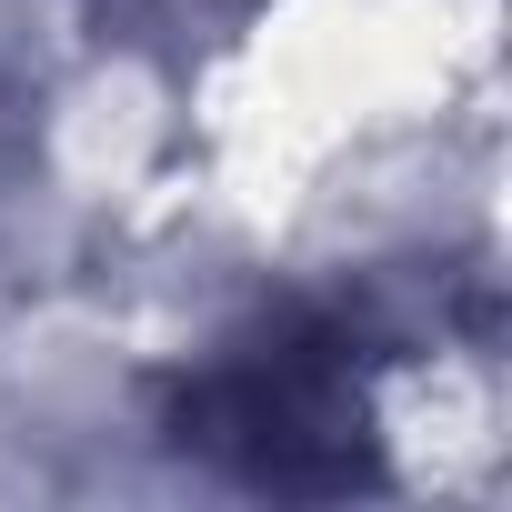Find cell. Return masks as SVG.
<instances>
[{
  "mask_svg": "<svg viewBox=\"0 0 512 512\" xmlns=\"http://www.w3.org/2000/svg\"><path fill=\"white\" fill-rule=\"evenodd\" d=\"M181 442L231 462L241 482L272 492H352L372 482V392L342 332L282 322L262 342L221 352L181 392Z\"/></svg>",
  "mask_w": 512,
  "mask_h": 512,
  "instance_id": "1",
  "label": "cell"
}]
</instances>
